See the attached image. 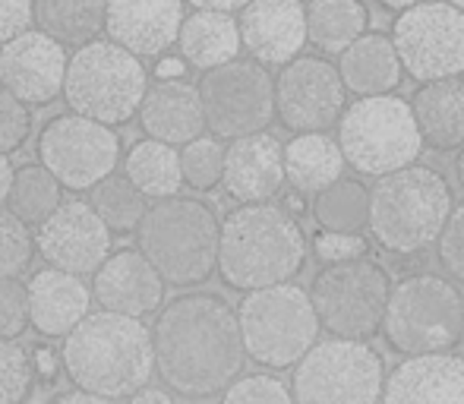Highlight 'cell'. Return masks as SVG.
<instances>
[{
  "label": "cell",
  "mask_w": 464,
  "mask_h": 404,
  "mask_svg": "<svg viewBox=\"0 0 464 404\" xmlns=\"http://www.w3.org/2000/svg\"><path fill=\"white\" fill-rule=\"evenodd\" d=\"M379 404H464V354H420L401 361L382 382Z\"/></svg>",
  "instance_id": "cell-21"
},
{
  "label": "cell",
  "mask_w": 464,
  "mask_h": 404,
  "mask_svg": "<svg viewBox=\"0 0 464 404\" xmlns=\"http://www.w3.org/2000/svg\"><path fill=\"white\" fill-rule=\"evenodd\" d=\"M136 114H140V123L149 133V139H159L165 146H187L206 130L199 92L184 80L149 86Z\"/></svg>",
  "instance_id": "cell-24"
},
{
  "label": "cell",
  "mask_w": 464,
  "mask_h": 404,
  "mask_svg": "<svg viewBox=\"0 0 464 404\" xmlns=\"http://www.w3.org/2000/svg\"><path fill=\"white\" fill-rule=\"evenodd\" d=\"M281 208H285V212L291 215V218H297V215L306 208V202H304V197H300V193H291V197L285 199V206H281Z\"/></svg>",
  "instance_id": "cell-50"
},
{
  "label": "cell",
  "mask_w": 464,
  "mask_h": 404,
  "mask_svg": "<svg viewBox=\"0 0 464 404\" xmlns=\"http://www.w3.org/2000/svg\"><path fill=\"white\" fill-rule=\"evenodd\" d=\"M455 171H459V180L464 184V146H461V152H459V161H455Z\"/></svg>",
  "instance_id": "cell-52"
},
{
  "label": "cell",
  "mask_w": 464,
  "mask_h": 404,
  "mask_svg": "<svg viewBox=\"0 0 464 404\" xmlns=\"http://www.w3.org/2000/svg\"><path fill=\"white\" fill-rule=\"evenodd\" d=\"M244 354L266 370H291L319 341L310 294L297 284H272L244 294L237 310Z\"/></svg>",
  "instance_id": "cell-8"
},
{
  "label": "cell",
  "mask_w": 464,
  "mask_h": 404,
  "mask_svg": "<svg viewBox=\"0 0 464 404\" xmlns=\"http://www.w3.org/2000/svg\"><path fill=\"white\" fill-rule=\"evenodd\" d=\"M455 208L452 187L427 165H408L376 180L367 227L382 250L414 256L433 246Z\"/></svg>",
  "instance_id": "cell-4"
},
{
  "label": "cell",
  "mask_w": 464,
  "mask_h": 404,
  "mask_svg": "<svg viewBox=\"0 0 464 404\" xmlns=\"http://www.w3.org/2000/svg\"><path fill=\"white\" fill-rule=\"evenodd\" d=\"M344 114V86L335 63L294 57L276 76V117L297 133H325Z\"/></svg>",
  "instance_id": "cell-15"
},
{
  "label": "cell",
  "mask_w": 464,
  "mask_h": 404,
  "mask_svg": "<svg viewBox=\"0 0 464 404\" xmlns=\"http://www.w3.org/2000/svg\"><path fill=\"white\" fill-rule=\"evenodd\" d=\"M38 32L51 35L57 44L95 42L104 29V0H32Z\"/></svg>",
  "instance_id": "cell-31"
},
{
  "label": "cell",
  "mask_w": 464,
  "mask_h": 404,
  "mask_svg": "<svg viewBox=\"0 0 464 404\" xmlns=\"http://www.w3.org/2000/svg\"><path fill=\"white\" fill-rule=\"evenodd\" d=\"M240 44L259 67H285L306 44V19L300 0H250L240 10Z\"/></svg>",
  "instance_id": "cell-19"
},
{
  "label": "cell",
  "mask_w": 464,
  "mask_h": 404,
  "mask_svg": "<svg viewBox=\"0 0 464 404\" xmlns=\"http://www.w3.org/2000/svg\"><path fill=\"white\" fill-rule=\"evenodd\" d=\"M338 149L344 165L370 178H385L417 165L420 159V133H417L411 104L398 95H370L357 99L338 117Z\"/></svg>",
  "instance_id": "cell-9"
},
{
  "label": "cell",
  "mask_w": 464,
  "mask_h": 404,
  "mask_svg": "<svg viewBox=\"0 0 464 404\" xmlns=\"http://www.w3.org/2000/svg\"><path fill=\"white\" fill-rule=\"evenodd\" d=\"M367 237L363 234H332V231H319L313 240V256L325 265L335 263H348V259H361L367 253Z\"/></svg>",
  "instance_id": "cell-42"
},
{
  "label": "cell",
  "mask_w": 464,
  "mask_h": 404,
  "mask_svg": "<svg viewBox=\"0 0 464 404\" xmlns=\"http://www.w3.org/2000/svg\"><path fill=\"white\" fill-rule=\"evenodd\" d=\"M67 51L51 35L29 29L0 44V86L29 104H48L63 92Z\"/></svg>",
  "instance_id": "cell-17"
},
{
  "label": "cell",
  "mask_w": 464,
  "mask_h": 404,
  "mask_svg": "<svg viewBox=\"0 0 464 404\" xmlns=\"http://www.w3.org/2000/svg\"><path fill=\"white\" fill-rule=\"evenodd\" d=\"M281 159H285V180L300 197H316L344 171L342 149L329 133H297L281 149Z\"/></svg>",
  "instance_id": "cell-27"
},
{
  "label": "cell",
  "mask_w": 464,
  "mask_h": 404,
  "mask_svg": "<svg viewBox=\"0 0 464 404\" xmlns=\"http://www.w3.org/2000/svg\"><path fill=\"white\" fill-rule=\"evenodd\" d=\"M180 178L196 193H208L221 184V168H225V146L215 136H196L180 149Z\"/></svg>",
  "instance_id": "cell-35"
},
{
  "label": "cell",
  "mask_w": 464,
  "mask_h": 404,
  "mask_svg": "<svg viewBox=\"0 0 464 404\" xmlns=\"http://www.w3.org/2000/svg\"><path fill=\"white\" fill-rule=\"evenodd\" d=\"M35 250L51 269L70 275H92L111 256V231L92 212L89 202H61L42 225H35Z\"/></svg>",
  "instance_id": "cell-16"
},
{
  "label": "cell",
  "mask_w": 464,
  "mask_h": 404,
  "mask_svg": "<svg viewBox=\"0 0 464 404\" xmlns=\"http://www.w3.org/2000/svg\"><path fill=\"white\" fill-rule=\"evenodd\" d=\"M218 215L193 197L159 199L146 208L136 237L161 282L174 288H193L212 278L218 265Z\"/></svg>",
  "instance_id": "cell-5"
},
{
  "label": "cell",
  "mask_w": 464,
  "mask_h": 404,
  "mask_svg": "<svg viewBox=\"0 0 464 404\" xmlns=\"http://www.w3.org/2000/svg\"><path fill=\"white\" fill-rule=\"evenodd\" d=\"M449 6H455V10H461L464 13V0H446Z\"/></svg>",
  "instance_id": "cell-53"
},
{
  "label": "cell",
  "mask_w": 464,
  "mask_h": 404,
  "mask_svg": "<svg viewBox=\"0 0 464 404\" xmlns=\"http://www.w3.org/2000/svg\"><path fill=\"white\" fill-rule=\"evenodd\" d=\"M193 4L196 10H218V13H234V10H244L250 0H187Z\"/></svg>",
  "instance_id": "cell-46"
},
{
  "label": "cell",
  "mask_w": 464,
  "mask_h": 404,
  "mask_svg": "<svg viewBox=\"0 0 464 404\" xmlns=\"http://www.w3.org/2000/svg\"><path fill=\"white\" fill-rule=\"evenodd\" d=\"M32 133V114L19 99H13L4 86H0V155L10 159L16 149H23V142Z\"/></svg>",
  "instance_id": "cell-39"
},
{
  "label": "cell",
  "mask_w": 464,
  "mask_h": 404,
  "mask_svg": "<svg viewBox=\"0 0 464 404\" xmlns=\"http://www.w3.org/2000/svg\"><path fill=\"white\" fill-rule=\"evenodd\" d=\"M202 104V120L215 139H240L263 133L276 117V80L256 61H231L206 76L196 86Z\"/></svg>",
  "instance_id": "cell-12"
},
{
  "label": "cell",
  "mask_w": 464,
  "mask_h": 404,
  "mask_svg": "<svg viewBox=\"0 0 464 404\" xmlns=\"http://www.w3.org/2000/svg\"><path fill=\"white\" fill-rule=\"evenodd\" d=\"M184 0H104L108 42L133 57H161L178 42Z\"/></svg>",
  "instance_id": "cell-18"
},
{
  "label": "cell",
  "mask_w": 464,
  "mask_h": 404,
  "mask_svg": "<svg viewBox=\"0 0 464 404\" xmlns=\"http://www.w3.org/2000/svg\"><path fill=\"white\" fill-rule=\"evenodd\" d=\"M25 329H29L25 284L16 278H0V338L16 341Z\"/></svg>",
  "instance_id": "cell-40"
},
{
  "label": "cell",
  "mask_w": 464,
  "mask_h": 404,
  "mask_svg": "<svg viewBox=\"0 0 464 404\" xmlns=\"http://www.w3.org/2000/svg\"><path fill=\"white\" fill-rule=\"evenodd\" d=\"M121 159V136L111 127L80 114H61L38 136V165L63 190H92L98 180L114 174Z\"/></svg>",
  "instance_id": "cell-14"
},
{
  "label": "cell",
  "mask_w": 464,
  "mask_h": 404,
  "mask_svg": "<svg viewBox=\"0 0 464 404\" xmlns=\"http://www.w3.org/2000/svg\"><path fill=\"white\" fill-rule=\"evenodd\" d=\"M63 187L44 171L42 165H25L13 171L10 197H6V208L16 215L23 225H42L57 206H61Z\"/></svg>",
  "instance_id": "cell-34"
},
{
  "label": "cell",
  "mask_w": 464,
  "mask_h": 404,
  "mask_svg": "<svg viewBox=\"0 0 464 404\" xmlns=\"http://www.w3.org/2000/svg\"><path fill=\"white\" fill-rule=\"evenodd\" d=\"M123 174L127 180L142 193L146 199H171L180 197V155L174 146H165L159 139H140L130 149L127 161H123Z\"/></svg>",
  "instance_id": "cell-30"
},
{
  "label": "cell",
  "mask_w": 464,
  "mask_h": 404,
  "mask_svg": "<svg viewBox=\"0 0 464 404\" xmlns=\"http://www.w3.org/2000/svg\"><path fill=\"white\" fill-rule=\"evenodd\" d=\"M392 278L379 263L361 256L348 263L325 265L313 288L306 291L319 329L332 338H351V341H370L382 329L385 303H389Z\"/></svg>",
  "instance_id": "cell-11"
},
{
  "label": "cell",
  "mask_w": 464,
  "mask_h": 404,
  "mask_svg": "<svg viewBox=\"0 0 464 404\" xmlns=\"http://www.w3.org/2000/svg\"><path fill=\"white\" fill-rule=\"evenodd\" d=\"M29 325L44 338H63L92 310V288L80 275L61 269H42L25 284Z\"/></svg>",
  "instance_id": "cell-23"
},
{
  "label": "cell",
  "mask_w": 464,
  "mask_h": 404,
  "mask_svg": "<svg viewBox=\"0 0 464 404\" xmlns=\"http://www.w3.org/2000/svg\"><path fill=\"white\" fill-rule=\"evenodd\" d=\"M379 4H382L385 10H398V13H404V10H411V6H417V4H427V0H379Z\"/></svg>",
  "instance_id": "cell-51"
},
{
  "label": "cell",
  "mask_w": 464,
  "mask_h": 404,
  "mask_svg": "<svg viewBox=\"0 0 464 404\" xmlns=\"http://www.w3.org/2000/svg\"><path fill=\"white\" fill-rule=\"evenodd\" d=\"M306 237L297 218L272 202L227 212L218 227V265L227 288L259 291L285 284L304 269Z\"/></svg>",
  "instance_id": "cell-3"
},
{
  "label": "cell",
  "mask_w": 464,
  "mask_h": 404,
  "mask_svg": "<svg viewBox=\"0 0 464 404\" xmlns=\"http://www.w3.org/2000/svg\"><path fill=\"white\" fill-rule=\"evenodd\" d=\"M29 357H32V373L42 376V380H54V376H57V357H54V351L38 348L35 354H29Z\"/></svg>",
  "instance_id": "cell-44"
},
{
  "label": "cell",
  "mask_w": 464,
  "mask_h": 404,
  "mask_svg": "<svg viewBox=\"0 0 464 404\" xmlns=\"http://www.w3.org/2000/svg\"><path fill=\"white\" fill-rule=\"evenodd\" d=\"M149 335L161 382L184 399L221 395L244 370L237 313L218 294H184L165 303Z\"/></svg>",
  "instance_id": "cell-1"
},
{
  "label": "cell",
  "mask_w": 464,
  "mask_h": 404,
  "mask_svg": "<svg viewBox=\"0 0 464 404\" xmlns=\"http://www.w3.org/2000/svg\"><path fill=\"white\" fill-rule=\"evenodd\" d=\"M89 206L92 212L102 218V225L108 227L111 234H130L140 227L142 215H146L149 202L127 180V174H108L104 180L89 190Z\"/></svg>",
  "instance_id": "cell-33"
},
{
  "label": "cell",
  "mask_w": 464,
  "mask_h": 404,
  "mask_svg": "<svg viewBox=\"0 0 464 404\" xmlns=\"http://www.w3.org/2000/svg\"><path fill=\"white\" fill-rule=\"evenodd\" d=\"M398 354H442L464 338V297L442 275H408L392 284L379 329Z\"/></svg>",
  "instance_id": "cell-6"
},
{
  "label": "cell",
  "mask_w": 464,
  "mask_h": 404,
  "mask_svg": "<svg viewBox=\"0 0 464 404\" xmlns=\"http://www.w3.org/2000/svg\"><path fill=\"white\" fill-rule=\"evenodd\" d=\"M313 218L323 231L332 234H363L370 218V190L361 180L338 178L332 187L313 197Z\"/></svg>",
  "instance_id": "cell-32"
},
{
  "label": "cell",
  "mask_w": 464,
  "mask_h": 404,
  "mask_svg": "<svg viewBox=\"0 0 464 404\" xmlns=\"http://www.w3.org/2000/svg\"><path fill=\"white\" fill-rule=\"evenodd\" d=\"M281 142L272 133H253L231 139L225 149V168H221V184L237 202H269L285 187V159H281Z\"/></svg>",
  "instance_id": "cell-22"
},
{
  "label": "cell",
  "mask_w": 464,
  "mask_h": 404,
  "mask_svg": "<svg viewBox=\"0 0 464 404\" xmlns=\"http://www.w3.org/2000/svg\"><path fill=\"white\" fill-rule=\"evenodd\" d=\"M306 42L325 54H342L348 44L367 35L370 13L363 0H310L304 6Z\"/></svg>",
  "instance_id": "cell-29"
},
{
  "label": "cell",
  "mask_w": 464,
  "mask_h": 404,
  "mask_svg": "<svg viewBox=\"0 0 464 404\" xmlns=\"http://www.w3.org/2000/svg\"><path fill=\"white\" fill-rule=\"evenodd\" d=\"M61 361L80 392L130 399L155 373L152 335L142 319L98 310L63 335Z\"/></svg>",
  "instance_id": "cell-2"
},
{
  "label": "cell",
  "mask_w": 464,
  "mask_h": 404,
  "mask_svg": "<svg viewBox=\"0 0 464 404\" xmlns=\"http://www.w3.org/2000/svg\"><path fill=\"white\" fill-rule=\"evenodd\" d=\"M408 104L423 146L436 152H452L464 146V80L452 76V80L423 82Z\"/></svg>",
  "instance_id": "cell-25"
},
{
  "label": "cell",
  "mask_w": 464,
  "mask_h": 404,
  "mask_svg": "<svg viewBox=\"0 0 464 404\" xmlns=\"http://www.w3.org/2000/svg\"><path fill=\"white\" fill-rule=\"evenodd\" d=\"M146 89L149 76L140 57L104 38L82 44L67 61L63 99L70 104V114H80L86 120L104 127L133 120Z\"/></svg>",
  "instance_id": "cell-7"
},
{
  "label": "cell",
  "mask_w": 464,
  "mask_h": 404,
  "mask_svg": "<svg viewBox=\"0 0 464 404\" xmlns=\"http://www.w3.org/2000/svg\"><path fill=\"white\" fill-rule=\"evenodd\" d=\"M51 404H114L111 399H102V395H89V392H80V389H73V392H63L57 395Z\"/></svg>",
  "instance_id": "cell-47"
},
{
  "label": "cell",
  "mask_w": 464,
  "mask_h": 404,
  "mask_svg": "<svg viewBox=\"0 0 464 404\" xmlns=\"http://www.w3.org/2000/svg\"><path fill=\"white\" fill-rule=\"evenodd\" d=\"M130 404H174V399H171V392H165V389H159V386H142L130 395Z\"/></svg>",
  "instance_id": "cell-45"
},
{
  "label": "cell",
  "mask_w": 464,
  "mask_h": 404,
  "mask_svg": "<svg viewBox=\"0 0 464 404\" xmlns=\"http://www.w3.org/2000/svg\"><path fill=\"white\" fill-rule=\"evenodd\" d=\"M35 256V240L29 225L16 218L10 208H0V278H16L29 269Z\"/></svg>",
  "instance_id": "cell-36"
},
{
  "label": "cell",
  "mask_w": 464,
  "mask_h": 404,
  "mask_svg": "<svg viewBox=\"0 0 464 404\" xmlns=\"http://www.w3.org/2000/svg\"><path fill=\"white\" fill-rule=\"evenodd\" d=\"M385 382L382 354L370 341L325 338L294 367V404H379Z\"/></svg>",
  "instance_id": "cell-10"
},
{
  "label": "cell",
  "mask_w": 464,
  "mask_h": 404,
  "mask_svg": "<svg viewBox=\"0 0 464 404\" xmlns=\"http://www.w3.org/2000/svg\"><path fill=\"white\" fill-rule=\"evenodd\" d=\"M221 404H294L291 389L269 373L237 376L221 392Z\"/></svg>",
  "instance_id": "cell-38"
},
{
  "label": "cell",
  "mask_w": 464,
  "mask_h": 404,
  "mask_svg": "<svg viewBox=\"0 0 464 404\" xmlns=\"http://www.w3.org/2000/svg\"><path fill=\"white\" fill-rule=\"evenodd\" d=\"M32 380V357L16 341L0 338V404H23Z\"/></svg>",
  "instance_id": "cell-37"
},
{
  "label": "cell",
  "mask_w": 464,
  "mask_h": 404,
  "mask_svg": "<svg viewBox=\"0 0 464 404\" xmlns=\"http://www.w3.org/2000/svg\"><path fill=\"white\" fill-rule=\"evenodd\" d=\"M155 73L161 76V82L178 80V76H184V61H180V57H165V61H159Z\"/></svg>",
  "instance_id": "cell-48"
},
{
  "label": "cell",
  "mask_w": 464,
  "mask_h": 404,
  "mask_svg": "<svg viewBox=\"0 0 464 404\" xmlns=\"http://www.w3.org/2000/svg\"><path fill=\"white\" fill-rule=\"evenodd\" d=\"M35 23L32 0H0V44L23 35Z\"/></svg>",
  "instance_id": "cell-43"
},
{
  "label": "cell",
  "mask_w": 464,
  "mask_h": 404,
  "mask_svg": "<svg viewBox=\"0 0 464 404\" xmlns=\"http://www.w3.org/2000/svg\"><path fill=\"white\" fill-rule=\"evenodd\" d=\"M180 42V57L184 63H193L202 73L215 70L221 63L237 61L240 54V32H237V19L231 13H218V10H196L184 16L178 32Z\"/></svg>",
  "instance_id": "cell-28"
},
{
  "label": "cell",
  "mask_w": 464,
  "mask_h": 404,
  "mask_svg": "<svg viewBox=\"0 0 464 404\" xmlns=\"http://www.w3.org/2000/svg\"><path fill=\"white\" fill-rule=\"evenodd\" d=\"M436 253H440L442 269L452 278L464 282V202L449 215L440 240H436Z\"/></svg>",
  "instance_id": "cell-41"
},
{
  "label": "cell",
  "mask_w": 464,
  "mask_h": 404,
  "mask_svg": "<svg viewBox=\"0 0 464 404\" xmlns=\"http://www.w3.org/2000/svg\"><path fill=\"white\" fill-rule=\"evenodd\" d=\"M92 275V297L108 313L142 319L165 301V282L140 250L111 253Z\"/></svg>",
  "instance_id": "cell-20"
},
{
  "label": "cell",
  "mask_w": 464,
  "mask_h": 404,
  "mask_svg": "<svg viewBox=\"0 0 464 404\" xmlns=\"http://www.w3.org/2000/svg\"><path fill=\"white\" fill-rule=\"evenodd\" d=\"M10 184H13V165H10V159H4V155H0V208L6 206Z\"/></svg>",
  "instance_id": "cell-49"
},
{
  "label": "cell",
  "mask_w": 464,
  "mask_h": 404,
  "mask_svg": "<svg viewBox=\"0 0 464 404\" xmlns=\"http://www.w3.org/2000/svg\"><path fill=\"white\" fill-rule=\"evenodd\" d=\"M389 42L401 73L414 76L417 86L464 73V13L446 0L404 10L395 19Z\"/></svg>",
  "instance_id": "cell-13"
},
{
  "label": "cell",
  "mask_w": 464,
  "mask_h": 404,
  "mask_svg": "<svg viewBox=\"0 0 464 404\" xmlns=\"http://www.w3.org/2000/svg\"><path fill=\"white\" fill-rule=\"evenodd\" d=\"M338 76H342L344 92H354L361 99L370 95H389L401 82V63L392 48L389 35H361L354 44L338 54Z\"/></svg>",
  "instance_id": "cell-26"
}]
</instances>
